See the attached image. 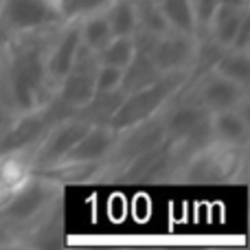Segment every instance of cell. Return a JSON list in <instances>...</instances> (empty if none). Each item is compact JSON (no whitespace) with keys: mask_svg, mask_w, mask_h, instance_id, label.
Instances as JSON below:
<instances>
[{"mask_svg":"<svg viewBox=\"0 0 250 250\" xmlns=\"http://www.w3.org/2000/svg\"><path fill=\"white\" fill-rule=\"evenodd\" d=\"M193 4V16H195V24H198V33H204V29L208 26L215 9L220 7L217 0H191Z\"/></svg>","mask_w":250,"mask_h":250,"instance_id":"cell-25","label":"cell"},{"mask_svg":"<svg viewBox=\"0 0 250 250\" xmlns=\"http://www.w3.org/2000/svg\"><path fill=\"white\" fill-rule=\"evenodd\" d=\"M132 2H136V0H132Z\"/></svg>","mask_w":250,"mask_h":250,"instance_id":"cell-30","label":"cell"},{"mask_svg":"<svg viewBox=\"0 0 250 250\" xmlns=\"http://www.w3.org/2000/svg\"><path fill=\"white\" fill-rule=\"evenodd\" d=\"M134 4H136V20H138L136 31H145V33L151 35H163L167 31H171L163 11H160L158 0H136Z\"/></svg>","mask_w":250,"mask_h":250,"instance_id":"cell-22","label":"cell"},{"mask_svg":"<svg viewBox=\"0 0 250 250\" xmlns=\"http://www.w3.org/2000/svg\"><path fill=\"white\" fill-rule=\"evenodd\" d=\"M66 22L57 0H2L0 2V38L51 31Z\"/></svg>","mask_w":250,"mask_h":250,"instance_id":"cell-5","label":"cell"},{"mask_svg":"<svg viewBox=\"0 0 250 250\" xmlns=\"http://www.w3.org/2000/svg\"><path fill=\"white\" fill-rule=\"evenodd\" d=\"M123 68L110 64H99L95 73V95H108V92L121 90Z\"/></svg>","mask_w":250,"mask_h":250,"instance_id":"cell-24","label":"cell"},{"mask_svg":"<svg viewBox=\"0 0 250 250\" xmlns=\"http://www.w3.org/2000/svg\"><path fill=\"white\" fill-rule=\"evenodd\" d=\"M246 173V145H224V143H208L207 147L193 151L185 163L178 167L176 182H244Z\"/></svg>","mask_w":250,"mask_h":250,"instance_id":"cell-4","label":"cell"},{"mask_svg":"<svg viewBox=\"0 0 250 250\" xmlns=\"http://www.w3.org/2000/svg\"><path fill=\"white\" fill-rule=\"evenodd\" d=\"M193 77L198 79L193 88L191 99H195L204 110L208 112H222V110H233V108H244L248 105V88L239 86V83L230 82V79L222 77V75L207 70Z\"/></svg>","mask_w":250,"mask_h":250,"instance_id":"cell-9","label":"cell"},{"mask_svg":"<svg viewBox=\"0 0 250 250\" xmlns=\"http://www.w3.org/2000/svg\"><path fill=\"white\" fill-rule=\"evenodd\" d=\"M2 42H4V40H2V38H0V44H2Z\"/></svg>","mask_w":250,"mask_h":250,"instance_id":"cell-29","label":"cell"},{"mask_svg":"<svg viewBox=\"0 0 250 250\" xmlns=\"http://www.w3.org/2000/svg\"><path fill=\"white\" fill-rule=\"evenodd\" d=\"M230 48L235 51H250V11L244 16L242 24H239L237 33H235V40L230 44Z\"/></svg>","mask_w":250,"mask_h":250,"instance_id":"cell-26","label":"cell"},{"mask_svg":"<svg viewBox=\"0 0 250 250\" xmlns=\"http://www.w3.org/2000/svg\"><path fill=\"white\" fill-rule=\"evenodd\" d=\"M213 73L239 83V86H250V51H235V48H224L211 66Z\"/></svg>","mask_w":250,"mask_h":250,"instance_id":"cell-16","label":"cell"},{"mask_svg":"<svg viewBox=\"0 0 250 250\" xmlns=\"http://www.w3.org/2000/svg\"><path fill=\"white\" fill-rule=\"evenodd\" d=\"M0 2H2V0H0Z\"/></svg>","mask_w":250,"mask_h":250,"instance_id":"cell-32","label":"cell"},{"mask_svg":"<svg viewBox=\"0 0 250 250\" xmlns=\"http://www.w3.org/2000/svg\"><path fill=\"white\" fill-rule=\"evenodd\" d=\"M158 4L171 31L198 35V24H195L191 0H158Z\"/></svg>","mask_w":250,"mask_h":250,"instance_id":"cell-19","label":"cell"},{"mask_svg":"<svg viewBox=\"0 0 250 250\" xmlns=\"http://www.w3.org/2000/svg\"><path fill=\"white\" fill-rule=\"evenodd\" d=\"M248 11L250 9H233V7L220 4V7L215 9V13H213L208 26L204 29V33L215 44H220L222 48H230V44H233V40H235V33H237L239 24H242L244 16H246Z\"/></svg>","mask_w":250,"mask_h":250,"instance_id":"cell-15","label":"cell"},{"mask_svg":"<svg viewBox=\"0 0 250 250\" xmlns=\"http://www.w3.org/2000/svg\"><path fill=\"white\" fill-rule=\"evenodd\" d=\"M110 2L112 0H57V7H60L64 20H79L88 13L105 11Z\"/></svg>","mask_w":250,"mask_h":250,"instance_id":"cell-23","label":"cell"},{"mask_svg":"<svg viewBox=\"0 0 250 250\" xmlns=\"http://www.w3.org/2000/svg\"><path fill=\"white\" fill-rule=\"evenodd\" d=\"M208 117H211V112L204 110L198 101L187 95L173 110H163L165 134H167L169 141L178 143L182 138H187L189 134H193L198 127H202L208 121Z\"/></svg>","mask_w":250,"mask_h":250,"instance_id":"cell-12","label":"cell"},{"mask_svg":"<svg viewBox=\"0 0 250 250\" xmlns=\"http://www.w3.org/2000/svg\"><path fill=\"white\" fill-rule=\"evenodd\" d=\"M0 235H2V229H0ZM0 244H2V239H0Z\"/></svg>","mask_w":250,"mask_h":250,"instance_id":"cell-28","label":"cell"},{"mask_svg":"<svg viewBox=\"0 0 250 250\" xmlns=\"http://www.w3.org/2000/svg\"><path fill=\"white\" fill-rule=\"evenodd\" d=\"M0 48H2V44H0Z\"/></svg>","mask_w":250,"mask_h":250,"instance_id":"cell-31","label":"cell"},{"mask_svg":"<svg viewBox=\"0 0 250 250\" xmlns=\"http://www.w3.org/2000/svg\"><path fill=\"white\" fill-rule=\"evenodd\" d=\"M160 77V73L156 70V66L151 64L149 55L145 51H136L127 66L123 68V82H121V92L127 95V92L136 90V88H143L147 83L156 82Z\"/></svg>","mask_w":250,"mask_h":250,"instance_id":"cell-18","label":"cell"},{"mask_svg":"<svg viewBox=\"0 0 250 250\" xmlns=\"http://www.w3.org/2000/svg\"><path fill=\"white\" fill-rule=\"evenodd\" d=\"M134 53H136V46H134L132 35H114V38L97 53V60H99V64H110V66L125 68V66L132 62Z\"/></svg>","mask_w":250,"mask_h":250,"instance_id":"cell-21","label":"cell"},{"mask_svg":"<svg viewBox=\"0 0 250 250\" xmlns=\"http://www.w3.org/2000/svg\"><path fill=\"white\" fill-rule=\"evenodd\" d=\"M105 18L112 35H134L138 29L136 20V4L132 0H112L105 7Z\"/></svg>","mask_w":250,"mask_h":250,"instance_id":"cell-20","label":"cell"},{"mask_svg":"<svg viewBox=\"0 0 250 250\" xmlns=\"http://www.w3.org/2000/svg\"><path fill=\"white\" fill-rule=\"evenodd\" d=\"M60 204L62 185L31 173L0 200V229L9 235L29 233Z\"/></svg>","mask_w":250,"mask_h":250,"instance_id":"cell-2","label":"cell"},{"mask_svg":"<svg viewBox=\"0 0 250 250\" xmlns=\"http://www.w3.org/2000/svg\"><path fill=\"white\" fill-rule=\"evenodd\" d=\"M208 129L215 143L224 145H246L248 143V112L244 108L222 110L208 117Z\"/></svg>","mask_w":250,"mask_h":250,"instance_id":"cell-14","label":"cell"},{"mask_svg":"<svg viewBox=\"0 0 250 250\" xmlns=\"http://www.w3.org/2000/svg\"><path fill=\"white\" fill-rule=\"evenodd\" d=\"M97 66H99L97 53H92L90 48H86V46H79L68 73L57 82L55 90H53V97H55L62 105L73 110V112L82 110L83 105L95 97Z\"/></svg>","mask_w":250,"mask_h":250,"instance_id":"cell-7","label":"cell"},{"mask_svg":"<svg viewBox=\"0 0 250 250\" xmlns=\"http://www.w3.org/2000/svg\"><path fill=\"white\" fill-rule=\"evenodd\" d=\"M88 127H90V123L86 119L77 117L75 112L57 119L42 134V138L33 145V149L29 151V160H31L33 171L62 163Z\"/></svg>","mask_w":250,"mask_h":250,"instance_id":"cell-6","label":"cell"},{"mask_svg":"<svg viewBox=\"0 0 250 250\" xmlns=\"http://www.w3.org/2000/svg\"><path fill=\"white\" fill-rule=\"evenodd\" d=\"M119 132H114L108 123H90V127L82 134L75 147L64 160H79V163H99L105 160L117 143Z\"/></svg>","mask_w":250,"mask_h":250,"instance_id":"cell-13","label":"cell"},{"mask_svg":"<svg viewBox=\"0 0 250 250\" xmlns=\"http://www.w3.org/2000/svg\"><path fill=\"white\" fill-rule=\"evenodd\" d=\"M178 171L176 147L173 141H163L160 145L143 151L141 156L132 158L125 167H121L112 176V180L121 182H163L173 180Z\"/></svg>","mask_w":250,"mask_h":250,"instance_id":"cell-8","label":"cell"},{"mask_svg":"<svg viewBox=\"0 0 250 250\" xmlns=\"http://www.w3.org/2000/svg\"><path fill=\"white\" fill-rule=\"evenodd\" d=\"M79 38H82V46L90 48L92 53H99L114 38L105 13L97 11V13H88V16L79 18Z\"/></svg>","mask_w":250,"mask_h":250,"instance_id":"cell-17","label":"cell"},{"mask_svg":"<svg viewBox=\"0 0 250 250\" xmlns=\"http://www.w3.org/2000/svg\"><path fill=\"white\" fill-rule=\"evenodd\" d=\"M217 2L233 9H250V0H217Z\"/></svg>","mask_w":250,"mask_h":250,"instance_id":"cell-27","label":"cell"},{"mask_svg":"<svg viewBox=\"0 0 250 250\" xmlns=\"http://www.w3.org/2000/svg\"><path fill=\"white\" fill-rule=\"evenodd\" d=\"M79 46H82L79 20H66L53 31L51 42L46 46V75L53 90H55L57 82L68 73Z\"/></svg>","mask_w":250,"mask_h":250,"instance_id":"cell-11","label":"cell"},{"mask_svg":"<svg viewBox=\"0 0 250 250\" xmlns=\"http://www.w3.org/2000/svg\"><path fill=\"white\" fill-rule=\"evenodd\" d=\"M191 79H193V68L163 73L156 82L123 95L121 104L117 105L108 125L114 132H123L132 125H138L147 121V119L156 117L165 108H169V104L189 86Z\"/></svg>","mask_w":250,"mask_h":250,"instance_id":"cell-3","label":"cell"},{"mask_svg":"<svg viewBox=\"0 0 250 250\" xmlns=\"http://www.w3.org/2000/svg\"><path fill=\"white\" fill-rule=\"evenodd\" d=\"M198 35L180 33V31H167L158 35L149 48V60L160 75L173 73L182 68H193L195 55H198Z\"/></svg>","mask_w":250,"mask_h":250,"instance_id":"cell-10","label":"cell"},{"mask_svg":"<svg viewBox=\"0 0 250 250\" xmlns=\"http://www.w3.org/2000/svg\"><path fill=\"white\" fill-rule=\"evenodd\" d=\"M53 31L7 38L0 48V104L11 114L40 108L53 97L46 75V46Z\"/></svg>","mask_w":250,"mask_h":250,"instance_id":"cell-1","label":"cell"}]
</instances>
